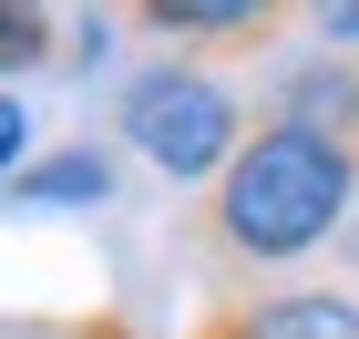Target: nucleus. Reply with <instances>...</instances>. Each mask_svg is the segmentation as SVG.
<instances>
[{"mask_svg":"<svg viewBox=\"0 0 359 339\" xmlns=\"http://www.w3.org/2000/svg\"><path fill=\"white\" fill-rule=\"evenodd\" d=\"M359 196V154L329 134H298V124H257L247 154L205 185V247L226 267H287V257L329 247L339 216Z\"/></svg>","mask_w":359,"mask_h":339,"instance_id":"1","label":"nucleus"},{"mask_svg":"<svg viewBox=\"0 0 359 339\" xmlns=\"http://www.w3.org/2000/svg\"><path fill=\"white\" fill-rule=\"evenodd\" d=\"M123 144H144V165L175 185H216L247 154V103L195 62H154L123 83Z\"/></svg>","mask_w":359,"mask_h":339,"instance_id":"2","label":"nucleus"},{"mask_svg":"<svg viewBox=\"0 0 359 339\" xmlns=\"http://www.w3.org/2000/svg\"><path fill=\"white\" fill-rule=\"evenodd\" d=\"M195 339H359V298L349 288H267V298L205 309Z\"/></svg>","mask_w":359,"mask_h":339,"instance_id":"3","label":"nucleus"},{"mask_svg":"<svg viewBox=\"0 0 359 339\" xmlns=\"http://www.w3.org/2000/svg\"><path fill=\"white\" fill-rule=\"evenodd\" d=\"M277 124L359 144V62H308V72H287V83H277Z\"/></svg>","mask_w":359,"mask_h":339,"instance_id":"4","label":"nucleus"},{"mask_svg":"<svg viewBox=\"0 0 359 339\" xmlns=\"http://www.w3.org/2000/svg\"><path fill=\"white\" fill-rule=\"evenodd\" d=\"M134 21L165 31V41H267L277 11H236V0H144Z\"/></svg>","mask_w":359,"mask_h":339,"instance_id":"5","label":"nucleus"},{"mask_svg":"<svg viewBox=\"0 0 359 339\" xmlns=\"http://www.w3.org/2000/svg\"><path fill=\"white\" fill-rule=\"evenodd\" d=\"M113 196V165L93 154V144H72V154H41V165L11 175V206H103Z\"/></svg>","mask_w":359,"mask_h":339,"instance_id":"6","label":"nucleus"},{"mask_svg":"<svg viewBox=\"0 0 359 339\" xmlns=\"http://www.w3.org/2000/svg\"><path fill=\"white\" fill-rule=\"evenodd\" d=\"M62 21L52 11H0V72H31V62H52Z\"/></svg>","mask_w":359,"mask_h":339,"instance_id":"7","label":"nucleus"},{"mask_svg":"<svg viewBox=\"0 0 359 339\" xmlns=\"http://www.w3.org/2000/svg\"><path fill=\"white\" fill-rule=\"evenodd\" d=\"M21 144H31V124H21V103H11V93H0V185H11V175H21Z\"/></svg>","mask_w":359,"mask_h":339,"instance_id":"8","label":"nucleus"},{"mask_svg":"<svg viewBox=\"0 0 359 339\" xmlns=\"http://www.w3.org/2000/svg\"><path fill=\"white\" fill-rule=\"evenodd\" d=\"M52 339H134V329H123V319L103 309V319H72V329H52Z\"/></svg>","mask_w":359,"mask_h":339,"instance_id":"9","label":"nucleus"},{"mask_svg":"<svg viewBox=\"0 0 359 339\" xmlns=\"http://www.w3.org/2000/svg\"><path fill=\"white\" fill-rule=\"evenodd\" d=\"M318 31H329V52H349V41H359V11H329Z\"/></svg>","mask_w":359,"mask_h":339,"instance_id":"10","label":"nucleus"}]
</instances>
